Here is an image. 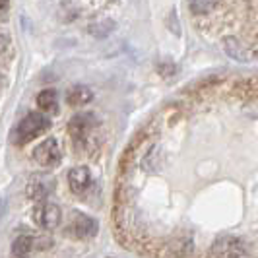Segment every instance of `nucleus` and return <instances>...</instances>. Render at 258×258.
<instances>
[{
    "instance_id": "nucleus-1",
    "label": "nucleus",
    "mask_w": 258,
    "mask_h": 258,
    "mask_svg": "<svg viewBox=\"0 0 258 258\" xmlns=\"http://www.w3.org/2000/svg\"><path fill=\"white\" fill-rule=\"evenodd\" d=\"M97 120L90 113L76 115L68 122V132L76 148L80 150H91L95 146V134H97Z\"/></svg>"
},
{
    "instance_id": "nucleus-2",
    "label": "nucleus",
    "mask_w": 258,
    "mask_h": 258,
    "mask_svg": "<svg viewBox=\"0 0 258 258\" xmlns=\"http://www.w3.org/2000/svg\"><path fill=\"white\" fill-rule=\"evenodd\" d=\"M49 128H51V120L47 118V115H43V113H29V115H26L20 120V124L14 130V142L18 144V146L29 144L31 140H35L37 136L45 134Z\"/></svg>"
},
{
    "instance_id": "nucleus-3",
    "label": "nucleus",
    "mask_w": 258,
    "mask_h": 258,
    "mask_svg": "<svg viewBox=\"0 0 258 258\" xmlns=\"http://www.w3.org/2000/svg\"><path fill=\"white\" fill-rule=\"evenodd\" d=\"M99 231V223L95 218L86 216L82 212H72L70 221L66 225V235L72 239H80V241H88L91 237H95Z\"/></svg>"
},
{
    "instance_id": "nucleus-4",
    "label": "nucleus",
    "mask_w": 258,
    "mask_h": 258,
    "mask_svg": "<svg viewBox=\"0 0 258 258\" xmlns=\"http://www.w3.org/2000/svg\"><path fill=\"white\" fill-rule=\"evenodd\" d=\"M31 218L35 221V225L45 229V231H52L60 225L62 221V212L60 208L52 202H39L35 208L31 210Z\"/></svg>"
},
{
    "instance_id": "nucleus-5",
    "label": "nucleus",
    "mask_w": 258,
    "mask_h": 258,
    "mask_svg": "<svg viewBox=\"0 0 258 258\" xmlns=\"http://www.w3.org/2000/svg\"><path fill=\"white\" fill-rule=\"evenodd\" d=\"M54 190V179L49 175H33L26 184V196L33 202H47Z\"/></svg>"
},
{
    "instance_id": "nucleus-6",
    "label": "nucleus",
    "mask_w": 258,
    "mask_h": 258,
    "mask_svg": "<svg viewBox=\"0 0 258 258\" xmlns=\"http://www.w3.org/2000/svg\"><path fill=\"white\" fill-rule=\"evenodd\" d=\"M60 146L54 138H47L45 142H41L33 150V159L37 161L41 167H56L60 163Z\"/></svg>"
},
{
    "instance_id": "nucleus-7",
    "label": "nucleus",
    "mask_w": 258,
    "mask_h": 258,
    "mask_svg": "<svg viewBox=\"0 0 258 258\" xmlns=\"http://www.w3.org/2000/svg\"><path fill=\"white\" fill-rule=\"evenodd\" d=\"M51 239L49 237H37V235H20L12 245V252L18 258H24L27 254H31L33 250H43L51 246Z\"/></svg>"
},
{
    "instance_id": "nucleus-8",
    "label": "nucleus",
    "mask_w": 258,
    "mask_h": 258,
    "mask_svg": "<svg viewBox=\"0 0 258 258\" xmlns=\"http://www.w3.org/2000/svg\"><path fill=\"white\" fill-rule=\"evenodd\" d=\"M68 186L74 194H86L91 186V173L88 167H74L68 171Z\"/></svg>"
},
{
    "instance_id": "nucleus-9",
    "label": "nucleus",
    "mask_w": 258,
    "mask_h": 258,
    "mask_svg": "<svg viewBox=\"0 0 258 258\" xmlns=\"http://www.w3.org/2000/svg\"><path fill=\"white\" fill-rule=\"evenodd\" d=\"M214 254L216 258H246L248 252H246L245 245L237 239H223V241H218L216 246H214Z\"/></svg>"
},
{
    "instance_id": "nucleus-10",
    "label": "nucleus",
    "mask_w": 258,
    "mask_h": 258,
    "mask_svg": "<svg viewBox=\"0 0 258 258\" xmlns=\"http://www.w3.org/2000/svg\"><path fill=\"white\" fill-rule=\"evenodd\" d=\"M93 99V91L88 86H72L66 91V101L72 107H84Z\"/></svg>"
},
{
    "instance_id": "nucleus-11",
    "label": "nucleus",
    "mask_w": 258,
    "mask_h": 258,
    "mask_svg": "<svg viewBox=\"0 0 258 258\" xmlns=\"http://www.w3.org/2000/svg\"><path fill=\"white\" fill-rule=\"evenodd\" d=\"M37 107L43 115H56L58 113V95L54 90H43L37 95Z\"/></svg>"
},
{
    "instance_id": "nucleus-12",
    "label": "nucleus",
    "mask_w": 258,
    "mask_h": 258,
    "mask_svg": "<svg viewBox=\"0 0 258 258\" xmlns=\"http://www.w3.org/2000/svg\"><path fill=\"white\" fill-rule=\"evenodd\" d=\"M188 8L194 14H208L218 6V0H186Z\"/></svg>"
},
{
    "instance_id": "nucleus-13",
    "label": "nucleus",
    "mask_w": 258,
    "mask_h": 258,
    "mask_svg": "<svg viewBox=\"0 0 258 258\" xmlns=\"http://www.w3.org/2000/svg\"><path fill=\"white\" fill-rule=\"evenodd\" d=\"M8 45H10V39L6 37V35H2V33H0V54L6 51V49H8Z\"/></svg>"
},
{
    "instance_id": "nucleus-14",
    "label": "nucleus",
    "mask_w": 258,
    "mask_h": 258,
    "mask_svg": "<svg viewBox=\"0 0 258 258\" xmlns=\"http://www.w3.org/2000/svg\"><path fill=\"white\" fill-rule=\"evenodd\" d=\"M8 4H10V0H0V10H6Z\"/></svg>"
},
{
    "instance_id": "nucleus-15",
    "label": "nucleus",
    "mask_w": 258,
    "mask_h": 258,
    "mask_svg": "<svg viewBox=\"0 0 258 258\" xmlns=\"http://www.w3.org/2000/svg\"><path fill=\"white\" fill-rule=\"evenodd\" d=\"M2 84H4V78L0 76V88H2Z\"/></svg>"
}]
</instances>
